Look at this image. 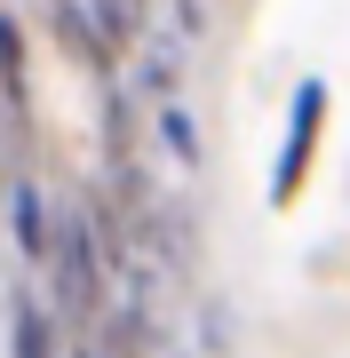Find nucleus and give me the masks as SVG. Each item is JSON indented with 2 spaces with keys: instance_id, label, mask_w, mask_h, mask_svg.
<instances>
[{
  "instance_id": "nucleus-1",
  "label": "nucleus",
  "mask_w": 350,
  "mask_h": 358,
  "mask_svg": "<svg viewBox=\"0 0 350 358\" xmlns=\"http://www.w3.org/2000/svg\"><path fill=\"white\" fill-rule=\"evenodd\" d=\"M64 303L72 310H88L96 303V239H88V223H64Z\"/></svg>"
},
{
  "instance_id": "nucleus-2",
  "label": "nucleus",
  "mask_w": 350,
  "mask_h": 358,
  "mask_svg": "<svg viewBox=\"0 0 350 358\" xmlns=\"http://www.w3.org/2000/svg\"><path fill=\"white\" fill-rule=\"evenodd\" d=\"M319 103H326V88H302V96H295V128H286L279 192H295V183H302V159H311V128H319Z\"/></svg>"
},
{
  "instance_id": "nucleus-3",
  "label": "nucleus",
  "mask_w": 350,
  "mask_h": 358,
  "mask_svg": "<svg viewBox=\"0 0 350 358\" xmlns=\"http://www.w3.org/2000/svg\"><path fill=\"white\" fill-rule=\"evenodd\" d=\"M16 239H24V255H48V231H40V199H32V183H16Z\"/></svg>"
},
{
  "instance_id": "nucleus-4",
  "label": "nucleus",
  "mask_w": 350,
  "mask_h": 358,
  "mask_svg": "<svg viewBox=\"0 0 350 358\" xmlns=\"http://www.w3.org/2000/svg\"><path fill=\"white\" fill-rule=\"evenodd\" d=\"M16 358H48V334H40V310L16 303Z\"/></svg>"
}]
</instances>
